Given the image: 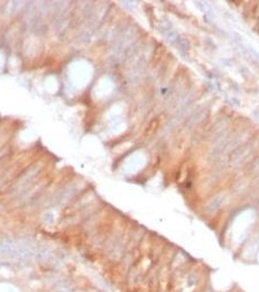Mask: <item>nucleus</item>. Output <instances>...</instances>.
Returning a JSON list of instances; mask_svg holds the SVG:
<instances>
[{"label": "nucleus", "instance_id": "f257e3e1", "mask_svg": "<svg viewBox=\"0 0 259 292\" xmlns=\"http://www.w3.org/2000/svg\"><path fill=\"white\" fill-rule=\"evenodd\" d=\"M253 222L251 213H243L235 221L232 227V242L235 246H238L245 239L250 225Z\"/></svg>", "mask_w": 259, "mask_h": 292}]
</instances>
